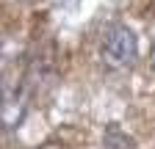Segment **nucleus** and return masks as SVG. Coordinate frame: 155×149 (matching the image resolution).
Wrapping results in <instances>:
<instances>
[{"mask_svg":"<svg viewBox=\"0 0 155 149\" xmlns=\"http://www.w3.org/2000/svg\"><path fill=\"white\" fill-rule=\"evenodd\" d=\"M100 58L105 64V69L111 72H122L130 69L133 61L139 58V39L127 25H114L105 33V42L100 47Z\"/></svg>","mask_w":155,"mask_h":149,"instance_id":"1","label":"nucleus"},{"mask_svg":"<svg viewBox=\"0 0 155 149\" xmlns=\"http://www.w3.org/2000/svg\"><path fill=\"white\" fill-rule=\"evenodd\" d=\"M28 113V83H11L0 78V130H17Z\"/></svg>","mask_w":155,"mask_h":149,"instance_id":"2","label":"nucleus"},{"mask_svg":"<svg viewBox=\"0 0 155 149\" xmlns=\"http://www.w3.org/2000/svg\"><path fill=\"white\" fill-rule=\"evenodd\" d=\"M133 146H136V141H133L116 122L105 124V133H103V149H133Z\"/></svg>","mask_w":155,"mask_h":149,"instance_id":"3","label":"nucleus"},{"mask_svg":"<svg viewBox=\"0 0 155 149\" xmlns=\"http://www.w3.org/2000/svg\"><path fill=\"white\" fill-rule=\"evenodd\" d=\"M150 64H152V69H155V42H152V50H150Z\"/></svg>","mask_w":155,"mask_h":149,"instance_id":"4","label":"nucleus"},{"mask_svg":"<svg viewBox=\"0 0 155 149\" xmlns=\"http://www.w3.org/2000/svg\"><path fill=\"white\" fill-rule=\"evenodd\" d=\"M45 149H50V144H47V146H45ZM55 149H61V146H55Z\"/></svg>","mask_w":155,"mask_h":149,"instance_id":"5","label":"nucleus"},{"mask_svg":"<svg viewBox=\"0 0 155 149\" xmlns=\"http://www.w3.org/2000/svg\"><path fill=\"white\" fill-rule=\"evenodd\" d=\"M0 52H3V47H0Z\"/></svg>","mask_w":155,"mask_h":149,"instance_id":"6","label":"nucleus"}]
</instances>
